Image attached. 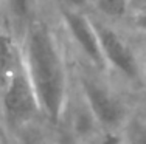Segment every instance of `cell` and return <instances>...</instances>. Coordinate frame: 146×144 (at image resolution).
Wrapping results in <instances>:
<instances>
[{
  "mask_svg": "<svg viewBox=\"0 0 146 144\" xmlns=\"http://www.w3.org/2000/svg\"><path fill=\"white\" fill-rule=\"evenodd\" d=\"M20 39L23 67L34 88L40 115L58 126L64 119L68 101L67 67L58 39L40 19H31Z\"/></svg>",
  "mask_w": 146,
  "mask_h": 144,
  "instance_id": "1",
  "label": "cell"
},
{
  "mask_svg": "<svg viewBox=\"0 0 146 144\" xmlns=\"http://www.w3.org/2000/svg\"><path fill=\"white\" fill-rule=\"evenodd\" d=\"M39 116V102L22 62L0 91V119L6 136L34 124Z\"/></svg>",
  "mask_w": 146,
  "mask_h": 144,
  "instance_id": "2",
  "label": "cell"
},
{
  "mask_svg": "<svg viewBox=\"0 0 146 144\" xmlns=\"http://www.w3.org/2000/svg\"><path fill=\"white\" fill-rule=\"evenodd\" d=\"M79 88L86 107L100 127L118 132L124 127L129 119L126 104L106 84H103V81L82 73L79 76Z\"/></svg>",
  "mask_w": 146,
  "mask_h": 144,
  "instance_id": "3",
  "label": "cell"
},
{
  "mask_svg": "<svg viewBox=\"0 0 146 144\" xmlns=\"http://www.w3.org/2000/svg\"><path fill=\"white\" fill-rule=\"evenodd\" d=\"M93 22H95V28L98 33L100 47H101V54L106 68L113 70L127 81L143 79L141 64L132 47L126 42V39L121 37L112 26L103 22H96V20Z\"/></svg>",
  "mask_w": 146,
  "mask_h": 144,
  "instance_id": "4",
  "label": "cell"
},
{
  "mask_svg": "<svg viewBox=\"0 0 146 144\" xmlns=\"http://www.w3.org/2000/svg\"><path fill=\"white\" fill-rule=\"evenodd\" d=\"M61 8L62 23H64V28L70 36L72 42L92 65L106 70L95 22L79 9H70L64 8V6H61Z\"/></svg>",
  "mask_w": 146,
  "mask_h": 144,
  "instance_id": "5",
  "label": "cell"
},
{
  "mask_svg": "<svg viewBox=\"0 0 146 144\" xmlns=\"http://www.w3.org/2000/svg\"><path fill=\"white\" fill-rule=\"evenodd\" d=\"M22 50L9 30H0V91L22 65Z\"/></svg>",
  "mask_w": 146,
  "mask_h": 144,
  "instance_id": "6",
  "label": "cell"
},
{
  "mask_svg": "<svg viewBox=\"0 0 146 144\" xmlns=\"http://www.w3.org/2000/svg\"><path fill=\"white\" fill-rule=\"evenodd\" d=\"M3 11L6 30L22 37L27 25L33 19V0H3Z\"/></svg>",
  "mask_w": 146,
  "mask_h": 144,
  "instance_id": "7",
  "label": "cell"
},
{
  "mask_svg": "<svg viewBox=\"0 0 146 144\" xmlns=\"http://www.w3.org/2000/svg\"><path fill=\"white\" fill-rule=\"evenodd\" d=\"M89 5H93L100 14L109 20L123 19L131 8L127 0H89Z\"/></svg>",
  "mask_w": 146,
  "mask_h": 144,
  "instance_id": "8",
  "label": "cell"
},
{
  "mask_svg": "<svg viewBox=\"0 0 146 144\" xmlns=\"http://www.w3.org/2000/svg\"><path fill=\"white\" fill-rule=\"evenodd\" d=\"M121 135L124 144H146V119L141 115L129 116Z\"/></svg>",
  "mask_w": 146,
  "mask_h": 144,
  "instance_id": "9",
  "label": "cell"
},
{
  "mask_svg": "<svg viewBox=\"0 0 146 144\" xmlns=\"http://www.w3.org/2000/svg\"><path fill=\"white\" fill-rule=\"evenodd\" d=\"M9 144H54V138L48 139L39 129V126L34 122L28 127L13 133V139Z\"/></svg>",
  "mask_w": 146,
  "mask_h": 144,
  "instance_id": "10",
  "label": "cell"
},
{
  "mask_svg": "<svg viewBox=\"0 0 146 144\" xmlns=\"http://www.w3.org/2000/svg\"><path fill=\"white\" fill-rule=\"evenodd\" d=\"M79 144H124V139L118 130L98 129L89 136L79 139Z\"/></svg>",
  "mask_w": 146,
  "mask_h": 144,
  "instance_id": "11",
  "label": "cell"
},
{
  "mask_svg": "<svg viewBox=\"0 0 146 144\" xmlns=\"http://www.w3.org/2000/svg\"><path fill=\"white\" fill-rule=\"evenodd\" d=\"M59 130L54 136V144H79L78 136L73 133V130L67 124L59 122Z\"/></svg>",
  "mask_w": 146,
  "mask_h": 144,
  "instance_id": "12",
  "label": "cell"
},
{
  "mask_svg": "<svg viewBox=\"0 0 146 144\" xmlns=\"http://www.w3.org/2000/svg\"><path fill=\"white\" fill-rule=\"evenodd\" d=\"M61 6L64 8H70V9H79L81 11L86 5H89V0H59Z\"/></svg>",
  "mask_w": 146,
  "mask_h": 144,
  "instance_id": "13",
  "label": "cell"
},
{
  "mask_svg": "<svg viewBox=\"0 0 146 144\" xmlns=\"http://www.w3.org/2000/svg\"><path fill=\"white\" fill-rule=\"evenodd\" d=\"M134 26L137 30H140V31L146 33V9L145 11H140L134 17Z\"/></svg>",
  "mask_w": 146,
  "mask_h": 144,
  "instance_id": "14",
  "label": "cell"
},
{
  "mask_svg": "<svg viewBox=\"0 0 146 144\" xmlns=\"http://www.w3.org/2000/svg\"><path fill=\"white\" fill-rule=\"evenodd\" d=\"M129 6H135V8H140V11L146 9V0H127ZM138 11V12H140Z\"/></svg>",
  "mask_w": 146,
  "mask_h": 144,
  "instance_id": "15",
  "label": "cell"
},
{
  "mask_svg": "<svg viewBox=\"0 0 146 144\" xmlns=\"http://www.w3.org/2000/svg\"><path fill=\"white\" fill-rule=\"evenodd\" d=\"M6 28L5 23V11H3V0H0V30Z\"/></svg>",
  "mask_w": 146,
  "mask_h": 144,
  "instance_id": "16",
  "label": "cell"
},
{
  "mask_svg": "<svg viewBox=\"0 0 146 144\" xmlns=\"http://www.w3.org/2000/svg\"><path fill=\"white\" fill-rule=\"evenodd\" d=\"M0 136H2V138H3V141H5L6 144H8V136H6V133H5V129H3L2 119H0Z\"/></svg>",
  "mask_w": 146,
  "mask_h": 144,
  "instance_id": "17",
  "label": "cell"
},
{
  "mask_svg": "<svg viewBox=\"0 0 146 144\" xmlns=\"http://www.w3.org/2000/svg\"><path fill=\"white\" fill-rule=\"evenodd\" d=\"M141 71H143L141 78H143V81H145V84H146V57H145V62H143V65H141Z\"/></svg>",
  "mask_w": 146,
  "mask_h": 144,
  "instance_id": "18",
  "label": "cell"
},
{
  "mask_svg": "<svg viewBox=\"0 0 146 144\" xmlns=\"http://www.w3.org/2000/svg\"><path fill=\"white\" fill-rule=\"evenodd\" d=\"M141 116H143V118L146 119V108H145V110H143V113H141Z\"/></svg>",
  "mask_w": 146,
  "mask_h": 144,
  "instance_id": "19",
  "label": "cell"
},
{
  "mask_svg": "<svg viewBox=\"0 0 146 144\" xmlns=\"http://www.w3.org/2000/svg\"><path fill=\"white\" fill-rule=\"evenodd\" d=\"M0 144H6L5 141H3V138H2V136H0Z\"/></svg>",
  "mask_w": 146,
  "mask_h": 144,
  "instance_id": "20",
  "label": "cell"
}]
</instances>
